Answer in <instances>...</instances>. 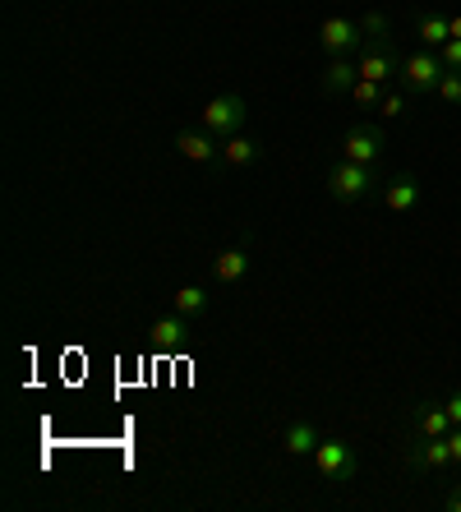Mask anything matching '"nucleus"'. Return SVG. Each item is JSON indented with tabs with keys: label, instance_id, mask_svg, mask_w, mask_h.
<instances>
[{
	"label": "nucleus",
	"instance_id": "nucleus-5",
	"mask_svg": "<svg viewBox=\"0 0 461 512\" xmlns=\"http://www.w3.org/2000/svg\"><path fill=\"white\" fill-rule=\"evenodd\" d=\"M406 466H411L415 476H443V471H457V466H452L448 439H420V434L406 443Z\"/></svg>",
	"mask_w": 461,
	"mask_h": 512
},
{
	"label": "nucleus",
	"instance_id": "nucleus-2",
	"mask_svg": "<svg viewBox=\"0 0 461 512\" xmlns=\"http://www.w3.org/2000/svg\"><path fill=\"white\" fill-rule=\"evenodd\" d=\"M448 74V65L438 60V51L420 47L411 51V56H402V74H397V84L406 88V93H420V97H434L438 93V79Z\"/></svg>",
	"mask_w": 461,
	"mask_h": 512
},
{
	"label": "nucleus",
	"instance_id": "nucleus-25",
	"mask_svg": "<svg viewBox=\"0 0 461 512\" xmlns=\"http://www.w3.org/2000/svg\"><path fill=\"white\" fill-rule=\"evenodd\" d=\"M443 508H448V512H461V480L448 489V494H443Z\"/></svg>",
	"mask_w": 461,
	"mask_h": 512
},
{
	"label": "nucleus",
	"instance_id": "nucleus-11",
	"mask_svg": "<svg viewBox=\"0 0 461 512\" xmlns=\"http://www.w3.org/2000/svg\"><path fill=\"white\" fill-rule=\"evenodd\" d=\"M176 153L190 157V162H203V167H213L217 157H222V143H217L213 134L199 125V130H180L176 134Z\"/></svg>",
	"mask_w": 461,
	"mask_h": 512
},
{
	"label": "nucleus",
	"instance_id": "nucleus-4",
	"mask_svg": "<svg viewBox=\"0 0 461 512\" xmlns=\"http://www.w3.org/2000/svg\"><path fill=\"white\" fill-rule=\"evenodd\" d=\"M360 79H374V84H388L402 74V51L392 47V37H365V47H360Z\"/></svg>",
	"mask_w": 461,
	"mask_h": 512
},
{
	"label": "nucleus",
	"instance_id": "nucleus-9",
	"mask_svg": "<svg viewBox=\"0 0 461 512\" xmlns=\"http://www.w3.org/2000/svg\"><path fill=\"white\" fill-rule=\"evenodd\" d=\"M148 342L157 351H185L190 346V319L185 314H162V319L148 328Z\"/></svg>",
	"mask_w": 461,
	"mask_h": 512
},
{
	"label": "nucleus",
	"instance_id": "nucleus-27",
	"mask_svg": "<svg viewBox=\"0 0 461 512\" xmlns=\"http://www.w3.org/2000/svg\"><path fill=\"white\" fill-rule=\"evenodd\" d=\"M448 28H452V37H461V14H448Z\"/></svg>",
	"mask_w": 461,
	"mask_h": 512
},
{
	"label": "nucleus",
	"instance_id": "nucleus-20",
	"mask_svg": "<svg viewBox=\"0 0 461 512\" xmlns=\"http://www.w3.org/2000/svg\"><path fill=\"white\" fill-rule=\"evenodd\" d=\"M406 111H411V93H406L402 84H397V93H383V102H379V116H388V120H402Z\"/></svg>",
	"mask_w": 461,
	"mask_h": 512
},
{
	"label": "nucleus",
	"instance_id": "nucleus-8",
	"mask_svg": "<svg viewBox=\"0 0 461 512\" xmlns=\"http://www.w3.org/2000/svg\"><path fill=\"white\" fill-rule=\"evenodd\" d=\"M314 466L323 471V480H351L355 471H360V462H355V448L342 439H323L319 448H314Z\"/></svg>",
	"mask_w": 461,
	"mask_h": 512
},
{
	"label": "nucleus",
	"instance_id": "nucleus-10",
	"mask_svg": "<svg viewBox=\"0 0 461 512\" xmlns=\"http://www.w3.org/2000/svg\"><path fill=\"white\" fill-rule=\"evenodd\" d=\"M411 429L420 434V439H448V429H452L448 406H443V402H415Z\"/></svg>",
	"mask_w": 461,
	"mask_h": 512
},
{
	"label": "nucleus",
	"instance_id": "nucleus-14",
	"mask_svg": "<svg viewBox=\"0 0 461 512\" xmlns=\"http://www.w3.org/2000/svg\"><path fill=\"white\" fill-rule=\"evenodd\" d=\"M263 157V143L254 139V134H231V139H222V162L226 167H236V171H245V167H254Z\"/></svg>",
	"mask_w": 461,
	"mask_h": 512
},
{
	"label": "nucleus",
	"instance_id": "nucleus-17",
	"mask_svg": "<svg viewBox=\"0 0 461 512\" xmlns=\"http://www.w3.org/2000/svg\"><path fill=\"white\" fill-rule=\"evenodd\" d=\"M319 443H323V434L309 425V420H291V425H286V453L291 457H314Z\"/></svg>",
	"mask_w": 461,
	"mask_h": 512
},
{
	"label": "nucleus",
	"instance_id": "nucleus-19",
	"mask_svg": "<svg viewBox=\"0 0 461 512\" xmlns=\"http://www.w3.org/2000/svg\"><path fill=\"white\" fill-rule=\"evenodd\" d=\"M383 93H388V88L374 84V79H355V88H351V97H355V107L360 111H379Z\"/></svg>",
	"mask_w": 461,
	"mask_h": 512
},
{
	"label": "nucleus",
	"instance_id": "nucleus-21",
	"mask_svg": "<svg viewBox=\"0 0 461 512\" xmlns=\"http://www.w3.org/2000/svg\"><path fill=\"white\" fill-rule=\"evenodd\" d=\"M438 102H443V107H461V74H443V79H438Z\"/></svg>",
	"mask_w": 461,
	"mask_h": 512
},
{
	"label": "nucleus",
	"instance_id": "nucleus-6",
	"mask_svg": "<svg viewBox=\"0 0 461 512\" xmlns=\"http://www.w3.org/2000/svg\"><path fill=\"white\" fill-rule=\"evenodd\" d=\"M319 47L328 51V56H355V51L365 47V28H360V19H323L319 28Z\"/></svg>",
	"mask_w": 461,
	"mask_h": 512
},
{
	"label": "nucleus",
	"instance_id": "nucleus-15",
	"mask_svg": "<svg viewBox=\"0 0 461 512\" xmlns=\"http://www.w3.org/2000/svg\"><path fill=\"white\" fill-rule=\"evenodd\" d=\"M355 79H360V65H355L351 56H332V65L319 74V88L328 97H337V93H351Z\"/></svg>",
	"mask_w": 461,
	"mask_h": 512
},
{
	"label": "nucleus",
	"instance_id": "nucleus-26",
	"mask_svg": "<svg viewBox=\"0 0 461 512\" xmlns=\"http://www.w3.org/2000/svg\"><path fill=\"white\" fill-rule=\"evenodd\" d=\"M443 406H448L452 425H461V388H457V393H452V397H448V402H443Z\"/></svg>",
	"mask_w": 461,
	"mask_h": 512
},
{
	"label": "nucleus",
	"instance_id": "nucleus-24",
	"mask_svg": "<svg viewBox=\"0 0 461 512\" xmlns=\"http://www.w3.org/2000/svg\"><path fill=\"white\" fill-rule=\"evenodd\" d=\"M448 448H452V466H461V425L448 429Z\"/></svg>",
	"mask_w": 461,
	"mask_h": 512
},
{
	"label": "nucleus",
	"instance_id": "nucleus-22",
	"mask_svg": "<svg viewBox=\"0 0 461 512\" xmlns=\"http://www.w3.org/2000/svg\"><path fill=\"white\" fill-rule=\"evenodd\" d=\"M360 28H365V37H392V24H388V14H379V10L360 14Z\"/></svg>",
	"mask_w": 461,
	"mask_h": 512
},
{
	"label": "nucleus",
	"instance_id": "nucleus-12",
	"mask_svg": "<svg viewBox=\"0 0 461 512\" xmlns=\"http://www.w3.org/2000/svg\"><path fill=\"white\" fill-rule=\"evenodd\" d=\"M411 33L420 37V47L438 51V47H443V42L452 37L448 14H443V10H411Z\"/></svg>",
	"mask_w": 461,
	"mask_h": 512
},
{
	"label": "nucleus",
	"instance_id": "nucleus-18",
	"mask_svg": "<svg viewBox=\"0 0 461 512\" xmlns=\"http://www.w3.org/2000/svg\"><path fill=\"white\" fill-rule=\"evenodd\" d=\"M208 305H213V296H208V286L190 282L176 291V314H185V319H199V314H208Z\"/></svg>",
	"mask_w": 461,
	"mask_h": 512
},
{
	"label": "nucleus",
	"instance_id": "nucleus-13",
	"mask_svg": "<svg viewBox=\"0 0 461 512\" xmlns=\"http://www.w3.org/2000/svg\"><path fill=\"white\" fill-rule=\"evenodd\" d=\"M383 203H388L392 213H411L415 203H420V180L411 176V171H397L392 180H383Z\"/></svg>",
	"mask_w": 461,
	"mask_h": 512
},
{
	"label": "nucleus",
	"instance_id": "nucleus-23",
	"mask_svg": "<svg viewBox=\"0 0 461 512\" xmlns=\"http://www.w3.org/2000/svg\"><path fill=\"white\" fill-rule=\"evenodd\" d=\"M438 60H443L452 74H461V37H448V42L438 47Z\"/></svg>",
	"mask_w": 461,
	"mask_h": 512
},
{
	"label": "nucleus",
	"instance_id": "nucleus-7",
	"mask_svg": "<svg viewBox=\"0 0 461 512\" xmlns=\"http://www.w3.org/2000/svg\"><path fill=\"white\" fill-rule=\"evenodd\" d=\"M342 157L346 162H365V167H374V162L383 157V130L379 125H369V120L351 125V130L342 134Z\"/></svg>",
	"mask_w": 461,
	"mask_h": 512
},
{
	"label": "nucleus",
	"instance_id": "nucleus-3",
	"mask_svg": "<svg viewBox=\"0 0 461 512\" xmlns=\"http://www.w3.org/2000/svg\"><path fill=\"white\" fill-rule=\"evenodd\" d=\"M245 120H249V102L240 93H222V97H213L208 107H203V116H199V125L213 139H231V134H240L245 130Z\"/></svg>",
	"mask_w": 461,
	"mask_h": 512
},
{
	"label": "nucleus",
	"instance_id": "nucleus-1",
	"mask_svg": "<svg viewBox=\"0 0 461 512\" xmlns=\"http://www.w3.org/2000/svg\"><path fill=\"white\" fill-rule=\"evenodd\" d=\"M323 185H328V194L337 203H365L374 199V194L383 190V180L374 176V167H365V162H332L328 176H323Z\"/></svg>",
	"mask_w": 461,
	"mask_h": 512
},
{
	"label": "nucleus",
	"instance_id": "nucleus-16",
	"mask_svg": "<svg viewBox=\"0 0 461 512\" xmlns=\"http://www.w3.org/2000/svg\"><path fill=\"white\" fill-rule=\"evenodd\" d=\"M249 273V240H240V245H231V250H222L213 259V277L217 282H240V277Z\"/></svg>",
	"mask_w": 461,
	"mask_h": 512
}]
</instances>
